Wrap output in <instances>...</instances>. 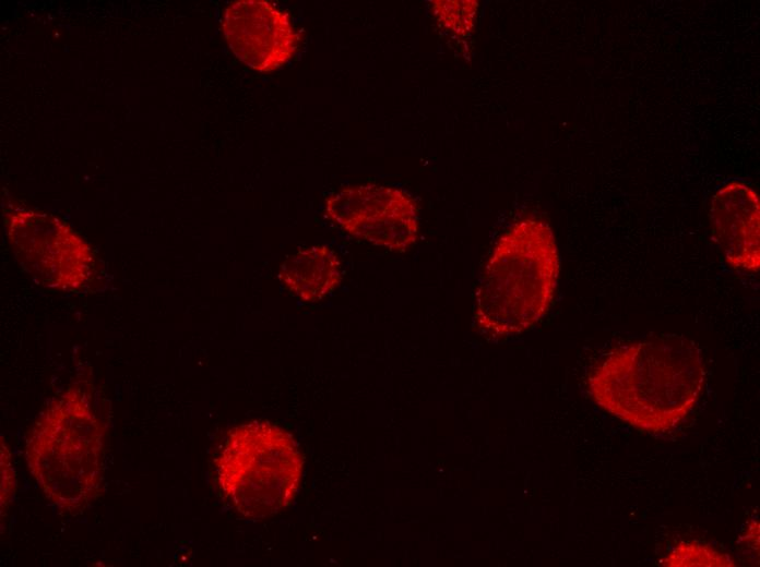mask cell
<instances>
[{
  "label": "cell",
  "mask_w": 760,
  "mask_h": 567,
  "mask_svg": "<svg viewBox=\"0 0 760 567\" xmlns=\"http://www.w3.org/2000/svg\"><path fill=\"white\" fill-rule=\"evenodd\" d=\"M705 378L701 350L667 336L637 340L608 351L586 384L604 411L645 433L679 425L696 406Z\"/></svg>",
  "instance_id": "cell-1"
},
{
  "label": "cell",
  "mask_w": 760,
  "mask_h": 567,
  "mask_svg": "<svg viewBox=\"0 0 760 567\" xmlns=\"http://www.w3.org/2000/svg\"><path fill=\"white\" fill-rule=\"evenodd\" d=\"M560 274L550 226L535 217L513 222L495 242L474 294V327L488 340L533 328L549 311Z\"/></svg>",
  "instance_id": "cell-2"
},
{
  "label": "cell",
  "mask_w": 760,
  "mask_h": 567,
  "mask_svg": "<svg viewBox=\"0 0 760 567\" xmlns=\"http://www.w3.org/2000/svg\"><path fill=\"white\" fill-rule=\"evenodd\" d=\"M105 427L81 385H70L34 421L26 463L46 498L59 510H84L102 493Z\"/></svg>",
  "instance_id": "cell-3"
},
{
  "label": "cell",
  "mask_w": 760,
  "mask_h": 567,
  "mask_svg": "<svg viewBox=\"0 0 760 567\" xmlns=\"http://www.w3.org/2000/svg\"><path fill=\"white\" fill-rule=\"evenodd\" d=\"M215 465L225 498L242 516L262 519L292 503L304 460L285 430L250 421L227 433Z\"/></svg>",
  "instance_id": "cell-4"
},
{
  "label": "cell",
  "mask_w": 760,
  "mask_h": 567,
  "mask_svg": "<svg viewBox=\"0 0 760 567\" xmlns=\"http://www.w3.org/2000/svg\"><path fill=\"white\" fill-rule=\"evenodd\" d=\"M5 228L16 258L43 286L80 292L94 281L97 260L91 245L62 219L17 207L7 214Z\"/></svg>",
  "instance_id": "cell-5"
},
{
  "label": "cell",
  "mask_w": 760,
  "mask_h": 567,
  "mask_svg": "<svg viewBox=\"0 0 760 567\" xmlns=\"http://www.w3.org/2000/svg\"><path fill=\"white\" fill-rule=\"evenodd\" d=\"M326 216L348 234L392 252H404L418 237V207L404 190L360 184L325 202Z\"/></svg>",
  "instance_id": "cell-6"
},
{
  "label": "cell",
  "mask_w": 760,
  "mask_h": 567,
  "mask_svg": "<svg viewBox=\"0 0 760 567\" xmlns=\"http://www.w3.org/2000/svg\"><path fill=\"white\" fill-rule=\"evenodd\" d=\"M225 40L248 68L272 72L286 64L297 49L298 37L289 15L266 0H237L223 13Z\"/></svg>",
  "instance_id": "cell-7"
},
{
  "label": "cell",
  "mask_w": 760,
  "mask_h": 567,
  "mask_svg": "<svg viewBox=\"0 0 760 567\" xmlns=\"http://www.w3.org/2000/svg\"><path fill=\"white\" fill-rule=\"evenodd\" d=\"M712 233L725 262L739 272L760 268V201L755 189L741 180L723 184L709 205Z\"/></svg>",
  "instance_id": "cell-8"
},
{
  "label": "cell",
  "mask_w": 760,
  "mask_h": 567,
  "mask_svg": "<svg viewBox=\"0 0 760 567\" xmlns=\"http://www.w3.org/2000/svg\"><path fill=\"white\" fill-rule=\"evenodd\" d=\"M278 279L300 300L318 302L340 285L341 261L326 245L305 248L282 263Z\"/></svg>",
  "instance_id": "cell-9"
},
{
  "label": "cell",
  "mask_w": 760,
  "mask_h": 567,
  "mask_svg": "<svg viewBox=\"0 0 760 567\" xmlns=\"http://www.w3.org/2000/svg\"><path fill=\"white\" fill-rule=\"evenodd\" d=\"M430 10L438 24L456 37L468 36L475 26L478 2L475 0H436Z\"/></svg>",
  "instance_id": "cell-10"
},
{
  "label": "cell",
  "mask_w": 760,
  "mask_h": 567,
  "mask_svg": "<svg viewBox=\"0 0 760 567\" xmlns=\"http://www.w3.org/2000/svg\"><path fill=\"white\" fill-rule=\"evenodd\" d=\"M666 567L689 566H735V560L709 544L687 541L674 546L673 550L658 563Z\"/></svg>",
  "instance_id": "cell-11"
},
{
  "label": "cell",
  "mask_w": 760,
  "mask_h": 567,
  "mask_svg": "<svg viewBox=\"0 0 760 567\" xmlns=\"http://www.w3.org/2000/svg\"><path fill=\"white\" fill-rule=\"evenodd\" d=\"M16 491V476L11 462V451L1 437V515L12 503Z\"/></svg>",
  "instance_id": "cell-12"
},
{
  "label": "cell",
  "mask_w": 760,
  "mask_h": 567,
  "mask_svg": "<svg viewBox=\"0 0 760 567\" xmlns=\"http://www.w3.org/2000/svg\"><path fill=\"white\" fill-rule=\"evenodd\" d=\"M743 538L748 547L759 551V522L751 521L748 524L747 531Z\"/></svg>",
  "instance_id": "cell-13"
}]
</instances>
